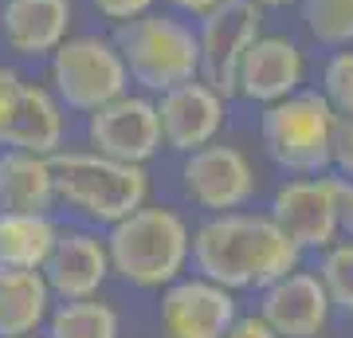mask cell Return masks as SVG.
Segmentation results:
<instances>
[{
	"instance_id": "1",
	"label": "cell",
	"mask_w": 353,
	"mask_h": 338,
	"mask_svg": "<svg viewBox=\"0 0 353 338\" xmlns=\"http://www.w3.org/2000/svg\"><path fill=\"white\" fill-rule=\"evenodd\" d=\"M196 272L220 288H267L294 272L299 248L283 236L271 216L255 213H216L189 240Z\"/></svg>"
},
{
	"instance_id": "2",
	"label": "cell",
	"mask_w": 353,
	"mask_h": 338,
	"mask_svg": "<svg viewBox=\"0 0 353 338\" xmlns=\"http://www.w3.org/2000/svg\"><path fill=\"white\" fill-rule=\"evenodd\" d=\"M48 162L51 181H55V200H63L102 225L130 216L150 197V177L134 162H114L94 150H55Z\"/></svg>"
},
{
	"instance_id": "3",
	"label": "cell",
	"mask_w": 353,
	"mask_h": 338,
	"mask_svg": "<svg viewBox=\"0 0 353 338\" xmlns=\"http://www.w3.org/2000/svg\"><path fill=\"white\" fill-rule=\"evenodd\" d=\"M114 48L126 63L130 79L150 95L189 83L201 75V48H196V28L185 24L173 12H145L126 24H114Z\"/></svg>"
},
{
	"instance_id": "4",
	"label": "cell",
	"mask_w": 353,
	"mask_h": 338,
	"mask_svg": "<svg viewBox=\"0 0 353 338\" xmlns=\"http://www.w3.org/2000/svg\"><path fill=\"white\" fill-rule=\"evenodd\" d=\"M106 256L122 279L138 288H161V283H173L189 260V228L173 209L141 205L110 225Z\"/></svg>"
},
{
	"instance_id": "5",
	"label": "cell",
	"mask_w": 353,
	"mask_h": 338,
	"mask_svg": "<svg viewBox=\"0 0 353 338\" xmlns=\"http://www.w3.org/2000/svg\"><path fill=\"white\" fill-rule=\"evenodd\" d=\"M48 83L59 106L79 114L99 111L102 102L130 91V71L110 36H67L48 55Z\"/></svg>"
},
{
	"instance_id": "6",
	"label": "cell",
	"mask_w": 353,
	"mask_h": 338,
	"mask_svg": "<svg viewBox=\"0 0 353 338\" xmlns=\"http://www.w3.org/2000/svg\"><path fill=\"white\" fill-rule=\"evenodd\" d=\"M338 114L318 91H294L287 99L263 106V134L267 153L283 169L294 173H322L330 169V138H334Z\"/></svg>"
},
{
	"instance_id": "7",
	"label": "cell",
	"mask_w": 353,
	"mask_h": 338,
	"mask_svg": "<svg viewBox=\"0 0 353 338\" xmlns=\"http://www.w3.org/2000/svg\"><path fill=\"white\" fill-rule=\"evenodd\" d=\"M196 48H201V79L224 99L236 95V71L255 36H263V8L252 0H220L216 8L196 16Z\"/></svg>"
},
{
	"instance_id": "8",
	"label": "cell",
	"mask_w": 353,
	"mask_h": 338,
	"mask_svg": "<svg viewBox=\"0 0 353 338\" xmlns=\"http://www.w3.org/2000/svg\"><path fill=\"white\" fill-rule=\"evenodd\" d=\"M87 138L94 153H106L114 162L145 165L161 150V126H157V102L150 95H118L90 111Z\"/></svg>"
},
{
	"instance_id": "9",
	"label": "cell",
	"mask_w": 353,
	"mask_h": 338,
	"mask_svg": "<svg viewBox=\"0 0 353 338\" xmlns=\"http://www.w3.org/2000/svg\"><path fill=\"white\" fill-rule=\"evenodd\" d=\"M271 220L299 252L330 248L338 236V177L287 181L271 200Z\"/></svg>"
},
{
	"instance_id": "10",
	"label": "cell",
	"mask_w": 353,
	"mask_h": 338,
	"mask_svg": "<svg viewBox=\"0 0 353 338\" xmlns=\"http://www.w3.org/2000/svg\"><path fill=\"white\" fill-rule=\"evenodd\" d=\"M224 106L228 99L220 91H212L201 75L189 83L157 95V126H161V142L176 153H192L216 142V134L224 130Z\"/></svg>"
},
{
	"instance_id": "11",
	"label": "cell",
	"mask_w": 353,
	"mask_h": 338,
	"mask_svg": "<svg viewBox=\"0 0 353 338\" xmlns=\"http://www.w3.org/2000/svg\"><path fill=\"white\" fill-rule=\"evenodd\" d=\"M181 181H185V193L208 213H232V209L248 205L255 193L252 162L236 146H216V142L185 158Z\"/></svg>"
},
{
	"instance_id": "12",
	"label": "cell",
	"mask_w": 353,
	"mask_h": 338,
	"mask_svg": "<svg viewBox=\"0 0 353 338\" xmlns=\"http://www.w3.org/2000/svg\"><path fill=\"white\" fill-rule=\"evenodd\" d=\"M306 83V51L290 36H255L236 71V95L271 106Z\"/></svg>"
},
{
	"instance_id": "13",
	"label": "cell",
	"mask_w": 353,
	"mask_h": 338,
	"mask_svg": "<svg viewBox=\"0 0 353 338\" xmlns=\"http://www.w3.org/2000/svg\"><path fill=\"white\" fill-rule=\"evenodd\" d=\"M71 24L75 0H0V39L20 59H48Z\"/></svg>"
},
{
	"instance_id": "14",
	"label": "cell",
	"mask_w": 353,
	"mask_h": 338,
	"mask_svg": "<svg viewBox=\"0 0 353 338\" xmlns=\"http://www.w3.org/2000/svg\"><path fill=\"white\" fill-rule=\"evenodd\" d=\"M161 323L169 338H224L236 323V299L212 279L173 283L161 299Z\"/></svg>"
},
{
	"instance_id": "15",
	"label": "cell",
	"mask_w": 353,
	"mask_h": 338,
	"mask_svg": "<svg viewBox=\"0 0 353 338\" xmlns=\"http://www.w3.org/2000/svg\"><path fill=\"white\" fill-rule=\"evenodd\" d=\"M330 295L322 279L310 272H287L283 279L267 283L263 295V323L275 335L287 338H314L326 326Z\"/></svg>"
},
{
	"instance_id": "16",
	"label": "cell",
	"mask_w": 353,
	"mask_h": 338,
	"mask_svg": "<svg viewBox=\"0 0 353 338\" xmlns=\"http://www.w3.org/2000/svg\"><path fill=\"white\" fill-rule=\"evenodd\" d=\"M110 272L106 244L90 232H67L55 236L51 256L43 260V279L51 291H59L63 299H90L102 288V279Z\"/></svg>"
},
{
	"instance_id": "17",
	"label": "cell",
	"mask_w": 353,
	"mask_h": 338,
	"mask_svg": "<svg viewBox=\"0 0 353 338\" xmlns=\"http://www.w3.org/2000/svg\"><path fill=\"white\" fill-rule=\"evenodd\" d=\"M59 142H63V106H59V99L51 95V87H39V83L24 79L0 146L4 150H28V153L51 158L59 150Z\"/></svg>"
},
{
	"instance_id": "18",
	"label": "cell",
	"mask_w": 353,
	"mask_h": 338,
	"mask_svg": "<svg viewBox=\"0 0 353 338\" xmlns=\"http://www.w3.org/2000/svg\"><path fill=\"white\" fill-rule=\"evenodd\" d=\"M55 205L51 162L43 153H0V213H48Z\"/></svg>"
},
{
	"instance_id": "19",
	"label": "cell",
	"mask_w": 353,
	"mask_h": 338,
	"mask_svg": "<svg viewBox=\"0 0 353 338\" xmlns=\"http://www.w3.org/2000/svg\"><path fill=\"white\" fill-rule=\"evenodd\" d=\"M48 295L51 288L43 272L0 267V338L32 335L48 314Z\"/></svg>"
},
{
	"instance_id": "20",
	"label": "cell",
	"mask_w": 353,
	"mask_h": 338,
	"mask_svg": "<svg viewBox=\"0 0 353 338\" xmlns=\"http://www.w3.org/2000/svg\"><path fill=\"white\" fill-rule=\"evenodd\" d=\"M55 236L48 213H0V267L39 272Z\"/></svg>"
},
{
	"instance_id": "21",
	"label": "cell",
	"mask_w": 353,
	"mask_h": 338,
	"mask_svg": "<svg viewBox=\"0 0 353 338\" xmlns=\"http://www.w3.org/2000/svg\"><path fill=\"white\" fill-rule=\"evenodd\" d=\"M51 338H118V314L99 299H67L51 319Z\"/></svg>"
},
{
	"instance_id": "22",
	"label": "cell",
	"mask_w": 353,
	"mask_h": 338,
	"mask_svg": "<svg viewBox=\"0 0 353 338\" xmlns=\"http://www.w3.org/2000/svg\"><path fill=\"white\" fill-rule=\"evenodd\" d=\"M310 36L326 48H353V0H303Z\"/></svg>"
},
{
	"instance_id": "23",
	"label": "cell",
	"mask_w": 353,
	"mask_h": 338,
	"mask_svg": "<svg viewBox=\"0 0 353 338\" xmlns=\"http://www.w3.org/2000/svg\"><path fill=\"white\" fill-rule=\"evenodd\" d=\"M322 99L334 114H353V48H338L322 67Z\"/></svg>"
},
{
	"instance_id": "24",
	"label": "cell",
	"mask_w": 353,
	"mask_h": 338,
	"mask_svg": "<svg viewBox=\"0 0 353 338\" xmlns=\"http://www.w3.org/2000/svg\"><path fill=\"white\" fill-rule=\"evenodd\" d=\"M322 288H326L330 303H338L345 311H353V244H334L322 260Z\"/></svg>"
},
{
	"instance_id": "25",
	"label": "cell",
	"mask_w": 353,
	"mask_h": 338,
	"mask_svg": "<svg viewBox=\"0 0 353 338\" xmlns=\"http://www.w3.org/2000/svg\"><path fill=\"white\" fill-rule=\"evenodd\" d=\"M330 165H334L345 181H353V114H338V122H334Z\"/></svg>"
},
{
	"instance_id": "26",
	"label": "cell",
	"mask_w": 353,
	"mask_h": 338,
	"mask_svg": "<svg viewBox=\"0 0 353 338\" xmlns=\"http://www.w3.org/2000/svg\"><path fill=\"white\" fill-rule=\"evenodd\" d=\"M94 4V12L102 20H110V24H126L134 16H145L157 8V0H90Z\"/></svg>"
},
{
	"instance_id": "27",
	"label": "cell",
	"mask_w": 353,
	"mask_h": 338,
	"mask_svg": "<svg viewBox=\"0 0 353 338\" xmlns=\"http://www.w3.org/2000/svg\"><path fill=\"white\" fill-rule=\"evenodd\" d=\"M20 87H24V79H20V71H12V67H0V142H4L8 118H12V111H16Z\"/></svg>"
},
{
	"instance_id": "28",
	"label": "cell",
	"mask_w": 353,
	"mask_h": 338,
	"mask_svg": "<svg viewBox=\"0 0 353 338\" xmlns=\"http://www.w3.org/2000/svg\"><path fill=\"white\" fill-rule=\"evenodd\" d=\"M338 232L353 240V181L338 177Z\"/></svg>"
},
{
	"instance_id": "29",
	"label": "cell",
	"mask_w": 353,
	"mask_h": 338,
	"mask_svg": "<svg viewBox=\"0 0 353 338\" xmlns=\"http://www.w3.org/2000/svg\"><path fill=\"white\" fill-rule=\"evenodd\" d=\"M224 338H279L263 319H240V323H232L224 330Z\"/></svg>"
},
{
	"instance_id": "30",
	"label": "cell",
	"mask_w": 353,
	"mask_h": 338,
	"mask_svg": "<svg viewBox=\"0 0 353 338\" xmlns=\"http://www.w3.org/2000/svg\"><path fill=\"white\" fill-rule=\"evenodd\" d=\"M176 12H185V16H204L208 8H216L220 0H169Z\"/></svg>"
},
{
	"instance_id": "31",
	"label": "cell",
	"mask_w": 353,
	"mask_h": 338,
	"mask_svg": "<svg viewBox=\"0 0 353 338\" xmlns=\"http://www.w3.org/2000/svg\"><path fill=\"white\" fill-rule=\"evenodd\" d=\"M255 8H290V4H303V0H252Z\"/></svg>"
},
{
	"instance_id": "32",
	"label": "cell",
	"mask_w": 353,
	"mask_h": 338,
	"mask_svg": "<svg viewBox=\"0 0 353 338\" xmlns=\"http://www.w3.org/2000/svg\"><path fill=\"white\" fill-rule=\"evenodd\" d=\"M20 338H32V335H20Z\"/></svg>"
}]
</instances>
